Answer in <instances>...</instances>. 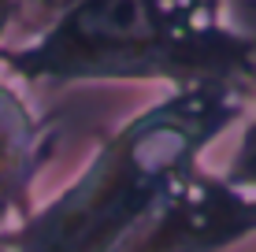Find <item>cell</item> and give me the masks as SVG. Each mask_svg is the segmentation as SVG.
Wrapping results in <instances>:
<instances>
[{
  "label": "cell",
  "instance_id": "obj_5",
  "mask_svg": "<svg viewBox=\"0 0 256 252\" xmlns=\"http://www.w3.org/2000/svg\"><path fill=\"white\" fill-rule=\"evenodd\" d=\"M148 7L178 37H212L230 26V0H148Z\"/></svg>",
  "mask_w": 256,
  "mask_h": 252
},
{
  "label": "cell",
  "instance_id": "obj_7",
  "mask_svg": "<svg viewBox=\"0 0 256 252\" xmlns=\"http://www.w3.org/2000/svg\"><path fill=\"white\" fill-rule=\"evenodd\" d=\"M15 30V0H0V48L12 41Z\"/></svg>",
  "mask_w": 256,
  "mask_h": 252
},
{
  "label": "cell",
  "instance_id": "obj_2",
  "mask_svg": "<svg viewBox=\"0 0 256 252\" xmlns=\"http://www.w3.org/2000/svg\"><path fill=\"white\" fill-rule=\"evenodd\" d=\"M0 71L56 89L96 82L252 85L256 45L234 19L212 37H178L152 15L148 0H78L41 37L0 48Z\"/></svg>",
  "mask_w": 256,
  "mask_h": 252
},
{
  "label": "cell",
  "instance_id": "obj_8",
  "mask_svg": "<svg viewBox=\"0 0 256 252\" xmlns=\"http://www.w3.org/2000/svg\"><path fill=\"white\" fill-rule=\"evenodd\" d=\"M238 4H245V7H252V11H256V0H238Z\"/></svg>",
  "mask_w": 256,
  "mask_h": 252
},
{
  "label": "cell",
  "instance_id": "obj_9",
  "mask_svg": "<svg viewBox=\"0 0 256 252\" xmlns=\"http://www.w3.org/2000/svg\"><path fill=\"white\" fill-rule=\"evenodd\" d=\"M0 252H8V249H4V241H0Z\"/></svg>",
  "mask_w": 256,
  "mask_h": 252
},
{
  "label": "cell",
  "instance_id": "obj_3",
  "mask_svg": "<svg viewBox=\"0 0 256 252\" xmlns=\"http://www.w3.org/2000/svg\"><path fill=\"white\" fill-rule=\"evenodd\" d=\"M256 234V193L226 175L190 171L122 252H230Z\"/></svg>",
  "mask_w": 256,
  "mask_h": 252
},
{
  "label": "cell",
  "instance_id": "obj_6",
  "mask_svg": "<svg viewBox=\"0 0 256 252\" xmlns=\"http://www.w3.org/2000/svg\"><path fill=\"white\" fill-rule=\"evenodd\" d=\"M78 0H15V30L8 45H22V41H34L56 26L64 15L74 7Z\"/></svg>",
  "mask_w": 256,
  "mask_h": 252
},
{
  "label": "cell",
  "instance_id": "obj_4",
  "mask_svg": "<svg viewBox=\"0 0 256 252\" xmlns=\"http://www.w3.org/2000/svg\"><path fill=\"white\" fill-rule=\"evenodd\" d=\"M56 156V130L22 85L0 71V234L15 230L41 204L38 182Z\"/></svg>",
  "mask_w": 256,
  "mask_h": 252
},
{
  "label": "cell",
  "instance_id": "obj_1",
  "mask_svg": "<svg viewBox=\"0 0 256 252\" xmlns=\"http://www.w3.org/2000/svg\"><path fill=\"white\" fill-rule=\"evenodd\" d=\"M252 85L193 82L167 89L96 141L90 160L15 230L8 252H122L178 182L245 115Z\"/></svg>",
  "mask_w": 256,
  "mask_h": 252
}]
</instances>
